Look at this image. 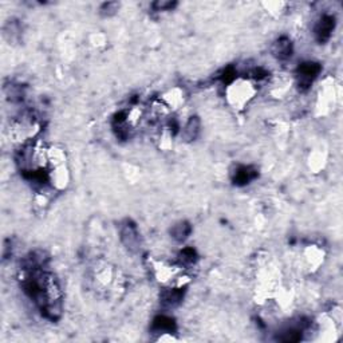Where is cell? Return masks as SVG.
<instances>
[{"label": "cell", "instance_id": "cell-1", "mask_svg": "<svg viewBox=\"0 0 343 343\" xmlns=\"http://www.w3.org/2000/svg\"><path fill=\"white\" fill-rule=\"evenodd\" d=\"M120 235H121L122 244L126 247V250L136 254L141 248V238L138 232L137 225L132 220H125L120 225Z\"/></svg>", "mask_w": 343, "mask_h": 343}, {"label": "cell", "instance_id": "cell-2", "mask_svg": "<svg viewBox=\"0 0 343 343\" xmlns=\"http://www.w3.org/2000/svg\"><path fill=\"white\" fill-rule=\"evenodd\" d=\"M320 65L318 63H314V62H307V63H303V65L299 66L298 69V83L299 87L303 90L308 89L311 86V83L314 82V79L319 75L320 73Z\"/></svg>", "mask_w": 343, "mask_h": 343}, {"label": "cell", "instance_id": "cell-3", "mask_svg": "<svg viewBox=\"0 0 343 343\" xmlns=\"http://www.w3.org/2000/svg\"><path fill=\"white\" fill-rule=\"evenodd\" d=\"M335 27V18L331 15H324L320 18V21L316 23L314 29V34L319 43H324L330 39L331 33Z\"/></svg>", "mask_w": 343, "mask_h": 343}, {"label": "cell", "instance_id": "cell-4", "mask_svg": "<svg viewBox=\"0 0 343 343\" xmlns=\"http://www.w3.org/2000/svg\"><path fill=\"white\" fill-rule=\"evenodd\" d=\"M272 53L278 59H288L292 55V43L288 38L283 37L280 38L274 45Z\"/></svg>", "mask_w": 343, "mask_h": 343}, {"label": "cell", "instance_id": "cell-5", "mask_svg": "<svg viewBox=\"0 0 343 343\" xmlns=\"http://www.w3.org/2000/svg\"><path fill=\"white\" fill-rule=\"evenodd\" d=\"M200 128H201V122H200L198 117H192L189 121L186 122L185 128L182 129V138L186 142L194 141L200 134Z\"/></svg>", "mask_w": 343, "mask_h": 343}, {"label": "cell", "instance_id": "cell-6", "mask_svg": "<svg viewBox=\"0 0 343 343\" xmlns=\"http://www.w3.org/2000/svg\"><path fill=\"white\" fill-rule=\"evenodd\" d=\"M256 170L252 169L251 166H239L235 173L234 181L238 185H246L251 180H254L256 177Z\"/></svg>", "mask_w": 343, "mask_h": 343}, {"label": "cell", "instance_id": "cell-7", "mask_svg": "<svg viewBox=\"0 0 343 343\" xmlns=\"http://www.w3.org/2000/svg\"><path fill=\"white\" fill-rule=\"evenodd\" d=\"M153 328L158 332H172V331L176 330V323L172 318L169 316H165V315H160L157 318L153 320Z\"/></svg>", "mask_w": 343, "mask_h": 343}, {"label": "cell", "instance_id": "cell-8", "mask_svg": "<svg viewBox=\"0 0 343 343\" xmlns=\"http://www.w3.org/2000/svg\"><path fill=\"white\" fill-rule=\"evenodd\" d=\"M192 232V226H190L189 222L181 221L173 225V228L170 230V234H172V238L177 242H184L188 239V236Z\"/></svg>", "mask_w": 343, "mask_h": 343}, {"label": "cell", "instance_id": "cell-9", "mask_svg": "<svg viewBox=\"0 0 343 343\" xmlns=\"http://www.w3.org/2000/svg\"><path fill=\"white\" fill-rule=\"evenodd\" d=\"M182 296H184V292L181 290H176V288L174 290H168L162 294L161 302L168 307H174L181 302Z\"/></svg>", "mask_w": 343, "mask_h": 343}, {"label": "cell", "instance_id": "cell-10", "mask_svg": "<svg viewBox=\"0 0 343 343\" xmlns=\"http://www.w3.org/2000/svg\"><path fill=\"white\" fill-rule=\"evenodd\" d=\"M3 31H5V33H3L5 34V38L10 42V43H11V42H18L19 41V38H21V26H19L18 22L10 21L9 23L5 26Z\"/></svg>", "mask_w": 343, "mask_h": 343}, {"label": "cell", "instance_id": "cell-11", "mask_svg": "<svg viewBox=\"0 0 343 343\" xmlns=\"http://www.w3.org/2000/svg\"><path fill=\"white\" fill-rule=\"evenodd\" d=\"M279 340L282 342H298L302 339V330L299 328H288V330L283 331L282 334L278 336Z\"/></svg>", "mask_w": 343, "mask_h": 343}, {"label": "cell", "instance_id": "cell-12", "mask_svg": "<svg viewBox=\"0 0 343 343\" xmlns=\"http://www.w3.org/2000/svg\"><path fill=\"white\" fill-rule=\"evenodd\" d=\"M196 259V252L192 248H185L181 252V262L182 263H193Z\"/></svg>", "mask_w": 343, "mask_h": 343}, {"label": "cell", "instance_id": "cell-13", "mask_svg": "<svg viewBox=\"0 0 343 343\" xmlns=\"http://www.w3.org/2000/svg\"><path fill=\"white\" fill-rule=\"evenodd\" d=\"M118 10V3H105V5L102 6L101 9V13L103 14V15H113L116 11Z\"/></svg>", "mask_w": 343, "mask_h": 343}, {"label": "cell", "instance_id": "cell-14", "mask_svg": "<svg viewBox=\"0 0 343 343\" xmlns=\"http://www.w3.org/2000/svg\"><path fill=\"white\" fill-rule=\"evenodd\" d=\"M153 6L157 11H165V10L173 9L174 6H176V3H172V2H157V3H154Z\"/></svg>", "mask_w": 343, "mask_h": 343}]
</instances>
